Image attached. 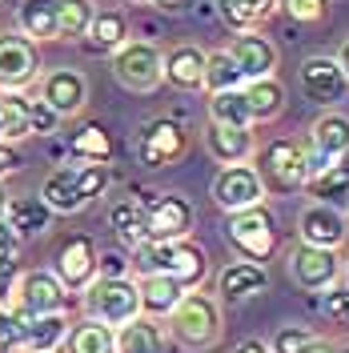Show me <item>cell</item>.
<instances>
[{
    "mask_svg": "<svg viewBox=\"0 0 349 353\" xmlns=\"http://www.w3.org/2000/svg\"><path fill=\"white\" fill-rule=\"evenodd\" d=\"M68 337L65 313L44 317H21V353H57Z\"/></svg>",
    "mask_w": 349,
    "mask_h": 353,
    "instance_id": "7402d4cb",
    "label": "cell"
},
{
    "mask_svg": "<svg viewBox=\"0 0 349 353\" xmlns=\"http://www.w3.org/2000/svg\"><path fill=\"white\" fill-rule=\"evenodd\" d=\"M68 153L77 157V161H101V165H109L112 141H109V132L101 129V125H85V129L68 141Z\"/></svg>",
    "mask_w": 349,
    "mask_h": 353,
    "instance_id": "8d00e7d4",
    "label": "cell"
},
{
    "mask_svg": "<svg viewBox=\"0 0 349 353\" xmlns=\"http://www.w3.org/2000/svg\"><path fill=\"white\" fill-rule=\"evenodd\" d=\"M149 4H157L161 12H169V17H181V12H189L193 8V0H149Z\"/></svg>",
    "mask_w": 349,
    "mask_h": 353,
    "instance_id": "f6af8a7d",
    "label": "cell"
},
{
    "mask_svg": "<svg viewBox=\"0 0 349 353\" xmlns=\"http://www.w3.org/2000/svg\"><path fill=\"white\" fill-rule=\"evenodd\" d=\"M137 289H141V313L145 317H169V309L189 293V285H181L173 277H141Z\"/></svg>",
    "mask_w": 349,
    "mask_h": 353,
    "instance_id": "f1b7e54d",
    "label": "cell"
},
{
    "mask_svg": "<svg viewBox=\"0 0 349 353\" xmlns=\"http://www.w3.org/2000/svg\"><path fill=\"white\" fill-rule=\"evenodd\" d=\"M229 57L241 68L245 81H261V77H277V48L261 32H237L229 44Z\"/></svg>",
    "mask_w": 349,
    "mask_h": 353,
    "instance_id": "d6986e66",
    "label": "cell"
},
{
    "mask_svg": "<svg viewBox=\"0 0 349 353\" xmlns=\"http://www.w3.org/2000/svg\"><path fill=\"white\" fill-rule=\"evenodd\" d=\"M109 165L101 161H85V165H61L44 176L41 185V201L52 209V213H81L88 209L97 197H105L109 189Z\"/></svg>",
    "mask_w": 349,
    "mask_h": 353,
    "instance_id": "7a4b0ae2",
    "label": "cell"
},
{
    "mask_svg": "<svg viewBox=\"0 0 349 353\" xmlns=\"http://www.w3.org/2000/svg\"><path fill=\"white\" fill-rule=\"evenodd\" d=\"M8 297H12V285H0V305H8Z\"/></svg>",
    "mask_w": 349,
    "mask_h": 353,
    "instance_id": "816d5d0a",
    "label": "cell"
},
{
    "mask_svg": "<svg viewBox=\"0 0 349 353\" xmlns=\"http://www.w3.org/2000/svg\"><path fill=\"white\" fill-rule=\"evenodd\" d=\"M277 8L297 24H321L329 17V0H277Z\"/></svg>",
    "mask_w": 349,
    "mask_h": 353,
    "instance_id": "ab89813d",
    "label": "cell"
},
{
    "mask_svg": "<svg viewBox=\"0 0 349 353\" xmlns=\"http://www.w3.org/2000/svg\"><path fill=\"white\" fill-rule=\"evenodd\" d=\"M8 201H12V193H8V189L0 185V221H4V209H8Z\"/></svg>",
    "mask_w": 349,
    "mask_h": 353,
    "instance_id": "681fc988",
    "label": "cell"
},
{
    "mask_svg": "<svg viewBox=\"0 0 349 353\" xmlns=\"http://www.w3.org/2000/svg\"><path fill=\"white\" fill-rule=\"evenodd\" d=\"M109 225H112L117 241L125 245V249H137L141 241H149V225H145V213H141L137 201H112Z\"/></svg>",
    "mask_w": 349,
    "mask_h": 353,
    "instance_id": "1f68e13d",
    "label": "cell"
},
{
    "mask_svg": "<svg viewBox=\"0 0 349 353\" xmlns=\"http://www.w3.org/2000/svg\"><path fill=\"white\" fill-rule=\"evenodd\" d=\"M309 189V197L317 201V205H329V209H349V176L337 173L333 165L321 169V173H309V181L301 185Z\"/></svg>",
    "mask_w": 349,
    "mask_h": 353,
    "instance_id": "d6a6232c",
    "label": "cell"
},
{
    "mask_svg": "<svg viewBox=\"0 0 349 353\" xmlns=\"http://www.w3.org/2000/svg\"><path fill=\"white\" fill-rule=\"evenodd\" d=\"M41 101L57 112L61 121L77 117L88 105V81L81 68H52L41 77Z\"/></svg>",
    "mask_w": 349,
    "mask_h": 353,
    "instance_id": "e0dca14e",
    "label": "cell"
},
{
    "mask_svg": "<svg viewBox=\"0 0 349 353\" xmlns=\"http://www.w3.org/2000/svg\"><path fill=\"white\" fill-rule=\"evenodd\" d=\"M112 353H165V330L157 317H132L112 330Z\"/></svg>",
    "mask_w": 349,
    "mask_h": 353,
    "instance_id": "cb8c5ba5",
    "label": "cell"
},
{
    "mask_svg": "<svg viewBox=\"0 0 349 353\" xmlns=\"http://www.w3.org/2000/svg\"><path fill=\"white\" fill-rule=\"evenodd\" d=\"M145 225H149V237L153 241H177V237H189L193 233V205L181 193H145L137 201Z\"/></svg>",
    "mask_w": 349,
    "mask_h": 353,
    "instance_id": "30bf717a",
    "label": "cell"
},
{
    "mask_svg": "<svg viewBox=\"0 0 349 353\" xmlns=\"http://www.w3.org/2000/svg\"><path fill=\"white\" fill-rule=\"evenodd\" d=\"M209 121H213V125H229V129H253V117H249L245 88L209 92Z\"/></svg>",
    "mask_w": 349,
    "mask_h": 353,
    "instance_id": "4dcf8cb0",
    "label": "cell"
},
{
    "mask_svg": "<svg viewBox=\"0 0 349 353\" xmlns=\"http://www.w3.org/2000/svg\"><path fill=\"white\" fill-rule=\"evenodd\" d=\"M85 317L101 325H125L132 317H141V289L125 273H97L85 285Z\"/></svg>",
    "mask_w": 349,
    "mask_h": 353,
    "instance_id": "277c9868",
    "label": "cell"
},
{
    "mask_svg": "<svg viewBox=\"0 0 349 353\" xmlns=\"http://www.w3.org/2000/svg\"><path fill=\"white\" fill-rule=\"evenodd\" d=\"M253 169L261 176L265 193H293L309 181V161H306V149L289 137H273L265 149L253 153Z\"/></svg>",
    "mask_w": 349,
    "mask_h": 353,
    "instance_id": "5b68a950",
    "label": "cell"
},
{
    "mask_svg": "<svg viewBox=\"0 0 349 353\" xmlns=\"http://www.w3.org/2000/svg\"><path fill=\"white\" fill-rule=\"evenodd\" d=\"M297 237L301 245H317V249H341L349 237V225L341 209H329V205H317L309 201L297 217Z\"/></svg>",
    "mask_w": 349,
    "mask_h": 353,
    "instance_id": "ac0fdd59",
    "label": "cell"
},
{
    "mask_svg": "<svg viewBox=\"0 0 349 353\" xmlns=\"http://www.w3.org/2000/svg\"><path fill=\"white\" fill-rule=\"evenodd\" d=\"M245 77L241 68L233 65L229 48H217V52H205V77H201V88L205 92H225V88H241Z\"/></svg>",
    "mask_w": 349,
    "mask_h": 353,
    "instance_id": "d590c367",
    "label": "cell"
},
{
    "mask_svg": "<svg viewBox=\"0 0 349 353\" xmlns=\"http://www.w3.org/2000/svg\"><path fill=\"white\" fill-rule=\"evenodd\" d=\"M297 77H301V92H306L313 105H321V109H333V105L346 97V88H349L341 65H337L333 57H326V52L306 57Z\"/></svg>",
    "mask_w": 349,
    "mask_h": 353,
    "instance_id": "2e32d148",
    "label": "cell"
},
{
    "mask_svg": "<svg viewBox=\"0 0 349 353\" xmlns=\"http://www.w3.org/2000/svg\"><path fill=\"white\" fill-rule=\"evenodd\" d=\"M265 289H269V273L257 261H229L217 273V293H221V301H229V305L253 301V297H261Z\"/></svg>",
    "mask_w": 349,
    "mask_h": 353,
    "instance_id": "ffe728a7",
    "label": "cell"
},
{
    "mask_svg": "<svg viewBox=\"0 0 349 353\" xmlns=\"http://www.w3.org/2000/svg\"><path fill=\"white\" fill-rule=\"evenodd\" d=\"M97 52H112L129 41V12L125 8H97V17L85 32Z\"/></svg>",
    "mask_w": 349,
    "mask_h": 353,
    "instance_id": "f546056e",
    "label": "cell"
},
{
    "mask_svg": "<svg viewBox=\"0 0 349 353\" xmlns=\"http://www.w3.org/2000/svg\"><path fill=\"white\" fill-rule=\"evenodd\" d=\"M17 28L32 44L57 41V0H21L17 4Z\"/></svg>",
    "mask_w": 349,
    "mask_h": 353,
    "instance_id": "4316f807",
    "label": "cell"
},
{
    "mask_svg": "<svg viewBox=\"0 0 349 353\" xmlns=\"http://www.w3.org/2000/svg\"><path fill=\"white\" fill-rule=\"evenodd\" d=\"M313 341H317V333L309 330V325H281V330L269 337V350L273 353H301Z\"/></svg>",
    "mask_w": 349,
    "mask_h": 353,
    "instance_id": "f35d334b",
    "label": "cell"
},
{
    "mask_svg": "<svg viewBox=\"0 0 349 353\" xmlns=\"http://www.w3.org/2000/svg\"><path fill=\"white\" fill-rule=\"evenodd\" d=\"M21 350V317L8 305H0V353H17Z\"/></svg>",
    "mask_w": 349,
    "mask_h": 353,
    "instance_id": "7bdbcfd3",
    "label": "cell"
},
{
    "mask_svg": "<svg viewBox=\"0 0 349 353\" xmlns=\"http://www.w3.org/2000/svg\"><path fill=\"white\" fill-rule=\"evenodd\" d=\"M229 245L237 249L245 261L265 265L273 253H277V221L265 205H253V209H241V213H229V229H225Z\"/></svg>",
    "mask_w": 349,
    "mask_h": 353,
    "instance_id": "52a82bcc",
    "label": "cell"
},
{
    "mask_svg": "<svg viewBox=\"0 0 349 353\" xmlns=\"http://www.w3.org/2000/svg\"><path fill=\"white\" fill-rule=\"evenodd\" d=\"M129 4H149V0H129Z\"/></svg>",
    "mask_w": 349,
    "mask_h": 353,
    "instance_id": "db71d44e",
    "label": "cell"
},
{
    "mask_svg": "<svg viewBox=\"0 0 349 353\" xmlns=\"http://www.w3.org/2000/svg\"><path fill=\"white\" fill-rule=\"evenodd\" d=\"M48 221H52V209L44 205L41 197H12L8 201V209H4V225L17 233V237H37L48 229Z\"/></svg>",
    "mask_w": 349,
    "mask_h": 353,
    "instance_id": "83f0119b",
    "label": "cell"
},
{
    "mask_svg": "<svg viewBox=\"0 0 349 353\" xmlns=\"http://www.w3.org/2000/svg\"><path fill=\"white\" fill-rule=\"evenodd\" d=\"M101 273V253H97V241L77 233L61 245L57 253V281L68 289V293H85V285Z\"/></svg>",
    "mask_w": 349,
    "mask_h": 353,
    "instance_id": "9a60e30c",
    "label": "cell"
},
{
    "mask_svg": "<svg viewBox=\"0 0 349 353\" xmlns=\"http://www.w3.org/2000/svg\"><path fill=\"white\" fill-rule=\"evenodd\" d=\"M68 289L48 269H28L12 281V313L17 317H44V313H65Z\"/></svg>",
    "mask_w": 349,
    "mask_h": 353,
    "instance_id": "9c48e42d",
    "label": "cell"
},
{
    "mask_svg": "<svg viewBox=\"0 0 349 353\" xmlns=\"http://www.w3.org/2000/svg\"><path fill=\"white\" fill-rule=\"evenodd\" d=\"M201 77H205V48H197V44H173L165 52V81L177 92H197Z\"/></svg>",
    "mask_w": 349,
    "mask_h": 353,
    "instance_id": "603a6c76",
    "label": "cell"
},
{
    "mask_svg": "<svg viewBox=\"0 0 349 353\" xmlns=\"http://www.w3.org/2000/svg\"><path fill=\"white\" fill-rule=\"evenodd\" d=\"M245 101H249V117L253 125H269L285 112V85L277 77H261V81H245Z\"/></svg>",
    "mask_w": 349,
    "mask_h": 353,
    "instance_id": "484cf974",
    "label": "cell"
},
{
    "mask_svg": "<svg viewBox=\"0 0 349 353\" xmlns=\"http://www.w3.org/2000/svg\"><path fill=\"white\" fill-rule=\"evenodd\" d=\"M132 269L137 277H173L181 285L201 289L209 273V253L193 237H177V241H141L132 249Z\"/></svg>",
    "mask_w": 349,
    "mask_h": 353,
    "instance_id": "6da1fadb",
    "label": "cell"
},
{
    "mask_svg": "<svg viewBox=\"0 0 349 353\" xmlns=\"http://www.w3.org/2000/svg\"><path fill=\"white\" fill-rule=\"evenodd\" d=\"M21 169V153L12 149V141H0V176L17 173Z\"/></svg>",
    "mask_w": 349,
    "mask_h": 353,
    "instance_id": "ee69618b",
    "label": "cell"
},
{
    "mask_svg": "<svg viewBox=\"0 0 349 353\" xmlns=\"http://www.w3.org/2000/svg\"><path fill=\"white\" fill-rule=\"evenodd\" d=\"M65 353H112V325H101V321H77L65 337Z\"/></svg>",
    "mask_w": 349,
    "mask_h": 353,
    "instance_id": "e575fe53",
    "label": "cell"
},
{
    "mask_svg": "<svg viewBox=\"0 0 349 353\" xmlns=\"http://www.w3.org/2000/svg\"><path fill=\"white\" fill-rule=\"evenodd\" d=\"M337 65H341V72H346V81H349V37L341 41V48H337V57H333Z\"/></svg>",
    "mask_w": 349,
    "mask_h": 353,
    "instance_id": "7dc6e473",
    "label": "cell"
},
{
    "mask_svg": "<svg viewBox=\"0 0 349 353\" xmlns=\"http://www.w3.org/2000/svg\"><path fill=\"white\" fill-rule=\"evenodd\" d=\"M61 125V117L44 105L41 97H28V132H37V137H52Z\"/></svg>",
    "mask_w": 349,
    "mask_h": 353,
    "instance_id": "b9f144b4",
    "label": "cell"
},
{
    "mask_svg": "<svg viewBox=\"0 0 349 353\" xmlns=\"http://www.w3.org/2000/svg\"><path fill=\"white\" fill-rule=\"evenodd\" d=\"M346 273H349V265H346Z\"/></svg>",
    "mask_w": 349,
    "mask_h": 353,
    "instance_id": "9f6ffc18",
    "label": "cell"
},
{
    "mask_svg": "<svg viewBox=\"0 0 349 353\" xmlns=\"http://www.w3.org/2000/svg\"><path fill=\"white\" fill-rule=\"evenodd\" d=\"M0 141H4V97H0Z\"/></svg>",
    "mask_w": 349,
    "mask_h": 353,
    "instance_id": "f5cc1de1",
    "label": "cell"
},
{
    "mask_svg": "<svg viewBox=\"0 0 349 353\" xmlns=\"http://www.w3.org/2000/svg\"><path fill=\"white\" fill-rule=\"evenodd\" d=\"M337 353H349V345H346V350H337Z\"/></svg>",
    "mask_w": 349,
    "mask_h": 353,
    "instance_id": "11a10c76",
    "label": "cell"
},
{
    "mask_svg": "<svg viewBox=\"0 0 349 353\" xmlns=\"http://www.w3.org/2000/svg\"><path fill=\"white\" fill-rule=\"evenodd\" d=\"M21 277V237L0 221V285H12Z\"/></svg>",
    "mask_w": 349,
    "mask_h": 353,
    "instance_id": "74e56055",
    "label": "cell"
},
{
    "mask_svg": "<svg viewBox=\"0 0 349 353\" xmlns=\"http://www.w3.org/2000/svg\"><path fill=\"white\" fill-rule=\"evenodd\" d=\"M233 353H273V350H269V341H261V337H249V341H241Z\"/></svg>",
    "mask_w": 349,
    "mask_h": 353,
    "instance_id": "bcb514c9",
    "label": "cell"
},
{
    "mask_svg": "<svg viewBox=\"0 0 349 353\" xmlns=\"http://www.w3.org/2000/svg\"><path fill=\"white\" fill-rule=\"evenodd\" d=\"M193 137L189 129L173 121V117H153L145 129L137 132V161L145 169H169V165H181L185 153H189Z\"/></svg>",
    "mask_w": 349,
    "mask_h": 353,
    "instance_id": "ba28073f",
    "label": "cell"
},
{
    "mask_svg": "<svg viewBox=\"0 0 349 353\" xmlns=\"http://www.w3.org/2000/svg\"><path fill=\"white\" fill-rule=\"evenodd\" d=\"M169 337L185 350H213L221 341V305L201 293V289H189L173 309H169Z\"/></svg>",
    "mask_w": 349,
    "mask_h": 353,
    "instance_id": "3957f363",
    "label": "cell"
},
{
    "mask_svg": "<svg viewBox=\"0 0 349 353\" xmlns=\"http://www.w3.org/2000/svg\"><path fill=\"white\" fill-rule=\"evenodd\" d=\"M213 205L221 213H241V209H253V205H265V185L257 169L245 161V165H225L217 176H213Z\"/></svg>",
    "mask_w": 349,
    "mask_h": 353,
    "instance_id": "8fae6325",
    "label": "cell"
},
{
    "mask_svg": "<svg viewBox=\"0 0 349 353\" xmlns=\"http://www.w3.org/2000/svg\"><path fill=\"white\" fill-rule=\"evenodd\" d=\"M41 77V52L21 32H0V88L21 92Z\"/></svg>",
    "mask_w": 349,
    "mask_h": 353,
    "instance_id": "4fadbf2b",
    "label": "cell"
},
{
    "mask_svg": "<svg viewBox=\"0 0 349 353\" xmlns=\"http://www.w3.org/2000/svg\"><path fill=\"white\" fill-rule=\"evenodd\" d=\"M301 353H337V350H329L326 341H313V345H309V350H301Z\"/></svg>",
    "mask_w": 349,
    "mask_h": 353,
    "instance_id": "f907efd6",
    "label": "cell"
},
{
    "mask_svg": "<svg viewBox=\"0 0 349 353\" xmlns=\"http://www.w3.org/2000/svg\"><path fill=\"white\" fill-rule=\"evenodd\" d=\"M289 277L306 293H326L341 281V257L337 249H317V245H297L289 253Z\"/></svg>",
    "mask_w": 349,
    "mask_h": 353,
    "instance_id": "7c38bea8",
    "label": "cell"
},
{
    "mask_svg": "<svg viewBox=\"0 0 349 353\" xmlns=\"http://www.w3.org/2000/svg\"><path fill=\"white\" fill-rule=\"evenodd\" d=\"M277 12V0H217V17L233 32H261Z\"/></svg>",
    "mask_w": 349,
    "mask_h": 353,
    "instance_id": "d4e9b609",
    "label": "cell"
},
{
    "mask_svg": "<svg viewBox=\"0 0 349 353\" xmlns=\"http://www.w3.org/2000/svg\"><path fill=\"white\" fill-rule=\"evenodd\" d=\"M205 149L217 165H245L257 153V137L253 129H229V125H205Z\"/></svg>",
    "mask_w": 349,
    "mask_h": 353,
    "instance_id": "44dd1931",
    "label": "cell"
},
{
    "mask_svg": "<svg viewBox=\"0 0 349 353\" xmlns=\"http://www.w3.org/2000/svg\"><path fill=\"white\" fill-rule=\"evenodd\" d=\"M321 313L333 325H349V285H329L321 297Z\"/></svg>",
    "mask_w": 349,
    "mask_h": 353,
    "instance_id": "60d3db41",
    "label": "cell"
},
{
    "mask_svg": "<svg viewBox=\"0 0 349 353\" xmlns=\"http://www.w3.org/2000/svg\"><path fill=\"white\" fill-rule=\"evenodd\" d=\"M97 17L92 0H57V41H81Z\"/></svg>",
    "mask_w": 349,
    "mask_h": 353,
    "instance_id": "836d02e7",
    "label": "cell"
},
{
    "mask_svg": "<svg viewBox=\"0 0 349 353\" xmlns=\"http://www.w3.org/2000/svg\"><path fill=\"white\" fill-rule=\"evenodd\" d=\"M112 77L129 92H153L165 81V52L153 41H125L112 48Z\"/></svg>",
    "mask_w": 349,
    "mask_h": 353,
    "instance_id": "8992f818",
    "label": "cell"
},
{
    "mask_svg": "<svg viewBox=\"0 0 349 353\" xmlns=\"http://www.w3.org/2000/svg\"><path fill=\"white\" fill-rule=\"evenodd\" d=\"M333 169H337V173H346V176H349V149H341V153L333 157Z\"/></svg>",
    "mask_w": 349,
    "mask_h": 353,
    "instance_id": "c3c4849f",
    "label": "cell"
},
{
    "mask_svg": "<svg viewBox=\"0 0 349 353\" xmlns=\"http://www.w3.org/2000/svg\"><path fill=\"white\" fill-rule=\"evenodd\" d=\"M349 149V117L337 109H326L313 125H309V149H306V161H309V173H321L333 165V157Z\"/></svg>",
    "mask_w": 349,
    "mask_h": 353,
    "instance_id": "5bb4252c",
    "label": "cell"
}]
</instances>
